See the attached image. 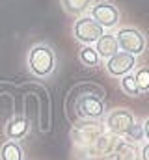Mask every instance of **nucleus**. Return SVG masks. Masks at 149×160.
Returning a JSON list of instances; mask_svg holds the SVG:
<instances>
[{
	"label": "nucleus",
	"instance_id": "f257e3e1",
	"mask_svg": "<svg viewBox=\"0 0 149 160\" xmlns=\"http://www.w3.org/2000/svg\"><path fill=\"white\" fill-rule=\"evenodd\" d=\"M56 63H58L56 50L49 43H37L28 50L26 65L36 78H49L56 71Z\"/></svg>",
	"mask_w": 149,
	"mask_h": 160
},
{
	"label": "nucleus",
	"instance_id": "f03ea898",
	"mask_svg": "<svg viewBox=\"0 0 149 160\" xmlns=\"http://www.w3.org/2000/svg\"><path fill=\"white\" fill-rule=\"evenodd\" d=\"M116 39H117V45H119V50L129 52L132 56L142 54L147 47V39H146L144 32H140L138 28H132V26L119 28L117 34H116Z\"/></svg>",
	"mask_w": 149,
	"mask_h": 160
},
{
	"label": "nucleus",
	"instance_id": "7ed1b4c3",
	"mask_svg": "<svg viewBox=\"0 0 149 160\" xmlns=\"http://www.w3.org/2000/svg\"><path fill=\"white\" fill-rule=\"evenodd\" d=\"M103 34H105V28L90 15L78 17L73 24V36L80 45H95V41Z\"/></svg>",
	"mask_w": 149,
	"mask_h": 160
},
{
	"label": "nucleus",
	"instance_id": "20e7f679",
	"mask_svg": "<svg viewBox=\"0 0 149 160\" xmlns=\"http://www.w3.org/2000/svg\"><path fill=\"white\" fill-rule=\"evenodd\" d=\"M90 17L95 19L105 30H114L119 24V9L112 2H97L90 8Z\"/></svg>",
	"mask_w": 149,
	"mask_h": 160
},
{
	"label": "nucleus",
	"instance_id": "39448f33",
	"mask_svg": "<svg viewBox=\"0 0 149 160\" xmlns=\"http://www.w3.org/2000/svg\"><path fill=\"white\" fill-rule=\"evenodd\" d=\"M134 67H136V56H132L129 52H123V50L116 52L108 60H105V69L114 78H121V77L132 73Z\"/></svg>",
	"mask_w": 149,
	"mask_h": 160
},
{
	"label": "nucleus",
	"instance_id": "423d86ee",
	"mask_svg": "<svg viewBox=\"0 0 149 160\" xmlns=\"http://www.w3.org/2000/svg\"><path fill=\"white\" fill-rule=\"evenodd\" d=\"M76 114L84 119H99L105 116V102L95 95H84L76 101Z\"/></svg>",
	"mask_w": 149,
	"mask_h": 160
},
{
	"label": "nucleus",
	"instance_id": "0eeeda50",
	"mask_svg": "<svg viewBox=\"0 0 149 160\" xmlns=\"http://www.w3.org/2000/svg\"><path fill=\"white\" fill-rule=\"evenodd\" d=\"M106 125L114 134H127L129 128L134 125V116L127 108H116L108 114Z\"/></svg>",
	"mask_w": 149,
	"mask_h": 160
},
{
	"label": "nucleus",
	"instance_id": "6e6552de",
	"mask_svg": "<svg viewBox=\"0 0 149 160\" xmlns=\"http://www.w3.org/2000/svg\"><path fill=\"white\" fill-rule=\"evenodd\" d=\"M28 130H30V123L23 116H15V118H11L6 123V136H8V140H15L17 142L21 138H24L28 134Z\"/></svg>",
	"mask_w": 149,
	"mask_h": 160
},
{
	"label": "nucleus",
	"instance_id": "1a4fd4ad",
	"mask_svg": "<svg viewBox=\"0 0 149 160\" xmlns=\"http://www.w3.org/2000/svg\"><path fill=\"white\" fill-rule=\"evenodd\" d=\"M93 47H95V50H97V54H99L101 60H108L116 52H119V45H117L116 36L114 34H106V32L95 41Z\"/></svg>",
	"mask_w": 149,
	"mask_h": 160
},
{
	"label": "nucleus",
	"instance_id": "9d476101",
	"mask_svg": "<svg viewBox=\"0 0 149 160\" xmlns=\"http://www.w3.org/2000/svg\"><path fill=\"white\" fill-rule=\"evenodd\" d=\"M60 2H62L64 11L76 19L86 15V11H90V8L93 6V0H60Z\"/></svg>",
	"mask_w": 149,
	"mask_h": 160
},
{
	"label": "nucleus",
	"instance_id": "9b49d317",
	"mask_svg": "<svg viewBox=\"0 0 149 160\" xmlns=\"http://www.w3.org/2000/svg\"><path fill=\"white\" fill-rule=\"evenodd\" d=\"M0 160H24L23 147L15 140H8L0 147Z\"/></svg>",
	"mask_w": 149,
	"mask_h": 160
},
{
	"label": "nucleus",
	"instance_id": "f8f14e48",
	"mask_svg": "<svg viewBox=\"0 0 149 160\" xmlns=\"http://www.w3.org/2000/svg\"><path fill=\"white\" fill-rule=\"evenodd\" d=\"M78 60L86 67H97L99 62H101V58H99V54H97L93 45H82V48L78 52Z\"/></svg>",
	"mask_w": 149,
	"mask_h": 160
},
{
	"label": "nucleus",
	"instance_id": "ddd939ff",
	"mask_svg": "<svg viewBox=\"0 0 149 160\" xmlns=\"http://www.w3.org/2000/svg\"><path fill=\"white\" fill-rule=\"evenodd\" d=\"M119 88H121V91H123L125 95H129V97H138V95L142 93L132 73H129V75H125V77L119 78Z\"/></svg>",
	"mask_w": 149,
	"mask_h": 160
},
{
	"label": "nucleus",
	"instance_id": "4468645a",
	"mask_svg": "<svg viewBox=\"0 0 149 160\" xmlns=\"http://www.w3.org/2000/svg\"><path fill=\"white\" fill-rule=\"evenodd\" d=\"M134 78H136V84H138L140 91L142 93H147L149 91V67H140L134 73Z\"/></svg>",
	"mask_w": 149,
	"mask_h": 160
},
{
	"label": "nucleus",
	"instance_id": "2eb2a0df",
	"mask_svg": "<svg viewBox=\"0 0 149 160\" xmlns=\"http://www.w3.org/2000/svg\"><path fill=\"white\" fill-rule=\"evenodd\" d=\"M125 136L131 138V140H134V142H142V140H144V127L138 125V123H134V125L129 128V132H127Z\"/></svg>",
	"mask_w": 149,
	"mask_h": 160
},
{
	"label": "nucleus",
	"instance_id": "dca6fc26",
	"mask_svg": "<svg viewBox=\"0 0 149 160\" xmlns=\"http://www.w3.org/2000/svg\"><path fill=\"white\" fill-rule=\"evenodd\" d=\"M140 158H142V160H149V142L142 145V151H140Z\"/></svg>",
	"mask_w": 149,
	"mask_h": 160
},
{
	"label": "nucleus",
	"instance_id": "f3484780",
	"mask_svg": "<svg viewBox=\"0 0 149 160\" xmlns=\"http://www.w3.org/2000/svg\"><path fill=\"white\" fill-rule=\"evenodd\" d=\"M144 138H146V142H149V118L146 121H144Z\"/></svg>",
	"mask_w": 149,
	"mask_h": 160
}]
</instances>
